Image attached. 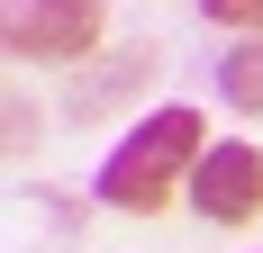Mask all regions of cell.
Here are the masks:
<instances>
[{
    "mask_svg": "<svg viewBox=\"0 0 263 253\" xmlns=\"http://www.w3.org/2000/svg\"><path fill=\"white\" fill-rule=\"evenodd\" d=\"M191 208L218 217V226H254V217H263V154L245 145V136L209 145L200 163H191Z\"/></svg>",
    "mask_w": 263,
    "mask_h": 253,
    "instance_id": "3",
    "label": "cell"
},
{
    "mask_svg": "<svg viewBox=\"0 0 263 253\" xmlns=\"http://www.w3.org/2000/svg\"><path fill=\"white\" fill-rule=\"evenodd\" d=\"M109 9L100 0H9V54L18 64H82L100 46Z\"/></svg>",
    "mask_w": 263,
    "mask_h": 253,
    "instance_id": "2",
    "label": "cell"
},
{
    "mask_svg": "<svg viewBox=\"0 0 263 253\" xmlns=\"http://www.w3.org/2000/svg\"><path fill=\"white\" fill-rule=\"evenodd\" d=\"M218 100L245 109V118H263V27H245L236 46L218 54Z\"/></svg>",
    "mask_w": 263,
    "mask_h": 253,
    "instance_id": "4",
    "label": "cell"
},
{
    "mask_svg": "<svg viewBox=\"0 0 263 253\" xmlns=\"http://www.w3.org/2000/svg\"><path fill=\"white\" fill-rule=\"evenodd\" d=\"M145 73H155V46H127L109 73H82V81H73V118H91V109H118Z\"/></svg>",
    "mask_w": 263,
    "mask_h": 253,
    "instance_id": "5",
    "label": "cell"
},
{
    "mask_svg": "<svg viewBox=\"0 0 263 253\" xmlns=\"http://www.w3.org/2000/svg\"><path fill=\"white\" fill-rule=\"evenodd\" d=\"M200 109L191 100H173V109H145V118L109 145V163H100V199L109 208H127V217H155V208H173L182 199V172L200 163Z\"/></svg>",
    "mask_w": 263,
    "mask_h": 253,
    "instance_id": "1",
    "label": "cell"
},
{
    "mask_svg": "<svg viewBox=\"0 0 263 253\" xmlns=\"http://www.w3.org/2000/svg\"><path fill=\"white\" fill-rule=\"evenodd\" d=\"M218 27H263V0H200Z\"/></svg>",
    "mask_w": 263,
    "mask_h": 253,
    "instance_id": "6",
    "label": "cell"
}]
</instances>
